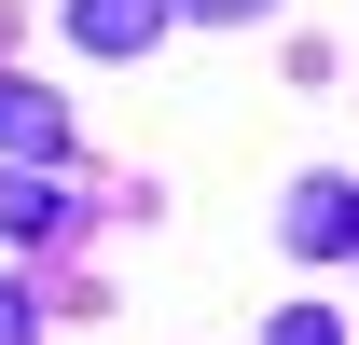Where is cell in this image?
I'll use <instances>...</instances> for the list:
<instances>
[{
  "label": "cell",
  "mask_w": 359,
  "mask_h": 345,
  "mask_svg": "<svg viewBox=\"0 0 359 345\" xmlns=\"http://www.w3.org/2000/svg\"><path fill=\"white\" fill-rule=\"evenodd\" d=\"M0 152H14V166H69V111H55V97L42 83H0Z\"/></svg>",
  "instance_id": "1"
},
{
  "label": "cell",
  "mask_w": 359,
  "mask_h": 345,
  "mask_svg": "<svg viewBox=\"0 0 359 345\" xmlns=\"http://www.w3.org/2000/svg\"><path fill=\"white\" fill-rule=\"evenodd\" d=\"M69 42H97V55H152V42H166V0H69Z\"/></svg>",
  "instance_id": "2"
},
{
  "label": "cell",
  "mask_w": 359,
  "mask_h": 345,
  "mask_svg": "<svg viewBox=\"0 0 359 345\" xmlns=\"http://www.w3.org/2000/svg\"><path fill=\"white\" fill-rule=\"evenodd\" d=\"M55 221H69V194L42 166H0V235H55Z\"/></svg>",
  "instance_id": "3"
},
{
  "label": "cell",
  "mask_w": 359,
  "mask_h": 345,
  "mask_svg": "<svg viewBox=\"0 0 359 345\" xmlns=\"http://www.w3.org/2000/svg\"><path fill=\"white\" fill-rule=\"evenodd\" d=\"M290 235H304V249H346V180H332V166L290 194Z\"/></svg>",
  "instance_id": "4"
},
{
  "label": "cell",
  "mask_w": 359,
  "mask_h": 345,
  "mask_svg": "<svg viewBox=\"0 0 359 345\" xmlns=\"http://www.w3.org/2000/svg\"><path fill=\"white\" fill-rule=\"evenodd\" d=\"M263 345H346V332H332V318H318V304H304V318H276Z\"/></svg>",
  "instance_id": "5"
},
{
  "label": "cell",
  "mask_w": 359,
  "mask_h": 345,
  "mask_svg": "<svg viewBox=\"0 0 359 345\" xmlns=\"http://www.w3.org/2000/svg\"><path fill=\"white\" fill-rule=\"evenodd\" d=\"M166 14H222V28H235V14H263V0H166Z\"/></svg>",
  "instance_id": "6"
},
{
  "label": "cell",
  "mask_w": 359,
  "mask_h": 345,
  "mask_svg": "<svg viewBox=\"0 0 359 345\" xmlns=\"http://www.w3.org/2000/svg\"><path fill=\"white\" fill-rule=\"evenodd\" d=\"M0 345H28V304H14V290H0Z\"/></svg>",
  "instance_id": "7"
}]
</instances>
